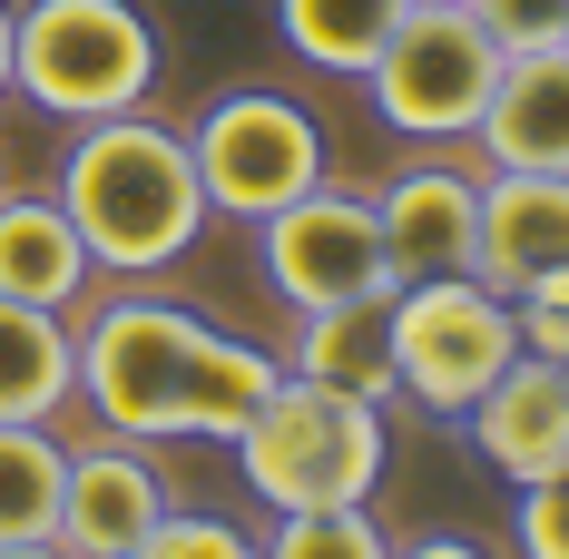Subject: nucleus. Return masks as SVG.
Here are the masks:
<instances>
[{
	"label": "nucleus",
	"instance_id": "obj_4",
	"mask_svg": "<svg viewBox=\"0 0 569 559\" xmlns=\"http://www.w3.org/2000/svg\"><path fill=\"white\" fill-rule=\"evenodd\" d=\"M158 20L138 0H20V40H10V99H30L59 128L148 109L158 89Z\"/></svg>",
	"mask_w": 569,
	"mask_h": 559
},
{
	"label": "nucleus",
	"instance_id": "obj_18",
	"mask_svg": "<svg viewBox=\"0 0 569 559\" xmlns=\"http://www.w3.org/2000/svg\"><path fill=\"white\" fill-rule=\"evenodd\" d=\"M59 481H69L59 422H0V540H50Z\"/></svg>",
	"mask_w": 569,
	"mask_h": 559
},
{
	"label": "nucleus",
	"instance_id": "obj_12",
	"mask_svg": "<svg viewBox=\"0 0 569 559\" xmlns=\"http://www.w3.org/2000/svg\"><path fill=\"white\" fill-rule=\"evenodd\" d=\"M471 148H481V168H511V177H569V50L501 59Z\"/></svg>",
	"mask_w": 569,
	"mask_h": 559
},
{
	"label": "nucleus",
	"instance_id": "obj_24",
	"mask_svg": "<svg viewBox=\"0 0 569 559\" xmlns=\"http://www.w3.org/2000/svg\"><path fill=\"white\" fill-rule=\"evenodd\" d=\"M393 559H491L481 540H461V530H432V540H402Z\"/></svg>",
	"mask_w": 569,
	"mask_h": 559
},
{
	"label": "nucleus",
	"instance_id": "obj_27",
	"mask_svg": "<svg viewBox=\"0 0 569 559\" xmlns=\"http://www.w3.org/2000/svg\"><path fill=\"white\" fill-rule=\"evenodd\" d=\"M560 50H569V40H560Z\"/></svg>",
	"mask_w": 569,
	"mask_h": 559
},
{
	"label": "nucleus",
	"instance_id": "obj_14",
	"mask_svg": "<svg viewBox=\"0 0 569 559\" xmlns=\"http://www.w3.org/2000/svg\"><path fill=\"white\" fill-rule=\"evenodd\" d=\"M284 373L325 392H353V402H393V295H353V305H315L295 315V353Z\"/></svg>",
	"mask_w": 569,
	"mask_h": 559
},
{
	"label": "nucleus",
	"instance_id": "obj_13",
	"mask_svg": "<svg viewBox=\"0 0 569 559\" xmlns=\"http://www.w3.org/2000/svg\"><path fill=\"white\" fill-rule=\"evenodd\" d=\"M569 266V177H481V236H471V276L520 295L530 276Z\"/></svg>",
	"mask_w": 569,
	"mask_h": 559
},
{
	"label": "nucleus",
	"instance_id": "obj_17",
	"mask_svg": "<svg viewBox=\"0 0 569 559\" xmlns=\"http://www.w3.org/2000/svg\"><path fill=\"white\" fill-rule=\"evenodd\" d=\"M402 0H276V40L305 69H335V79H363L373 50L393 40Z\"/></svg>",
	"mask_w": 569,
	"mask_h": 559
},
{
	"label": "nucleus",
	"instance_id": "obj_25",
	"mask_svg": "<svg viewBox=\"0 0 569 559\" xmlns=\"http://www.w3.org/2000/svg\"><path fill=\"white\" fill-rule=\"evenodd\" d=\"M10 40H20V0H0V99H10Z\"/></svg>",
	"mask_w": 569,
	"mask_h": 559
},
{
	"label": "nucleus",
	"instance_id": "obj_23",
	"mask_svg": "<svg viewBox=\"0 0 569 559\" xmlns=\"http://www.w3.org/2000/svg\"><path fill=\"white\" fill-rule=\"evenodd\" d=\"M511 540H520V559H569V471H550V481L520 491Z\"/></svg>",
	"mask_w": 569,
	"mask_h": 559
},
{
	"label": "nucleus",
	"instance_id": "obj_20",
	"mask_svg": "<svg viewBox=\"0 0 569 559\" xmlns=\"http://www.w3.org/2000/svg\"><path fill=\"white\" fill-rule=\"evenodd\" d=\"M118 559H266L236 520H217V510H168L138 550H118Z\"/></svg>",
	"mask_w": 569,
	"mask_h": 559
},
{
	"label": "nucleus",
	"instance_id": "obj_2",
	"mask_svg": "<svg viewBox=\"0 0 569 559\" xmlns=\"http://www.w3.org/2000/svg\"><path fill=\"white\" fill-rule=\"evenodd\" d=\"M59 207L79 226L89 266L99 276H168L177 256L207 236V187H197V158H187V128L148 109H118L89 118L59 158Z\"/></svg>",
	"mask_w": 569,
	"mask_h": 559
},
{
	"label": "nucleus",
	"instance_id": "obj_22",
	"mask_svg": "<svg viewBox=\"0 0 569 559\" xmlns=\"http://www.w3.org/2000/svg\"><path fill=\"white\" fill-rule=\"evenodd\" d=\"M511 325H520V353H550V363H569V266L560 276H530L511 295Z\"/></svg>",
	"mask_w": 569,
	"mask_h": 559
},
{
	"label": "nucleus",
	"instance_id": "obj_15",
	"mask_svg": "<svg viewBox=\"0 0 569 559\" xmlns=\"http://www.w3.org/2000/svg\"><path fill=\"white\" fill-rule=\"evenodd\" d=\"M89 246H79V226H69V207L59 197H10L0 187V295L10 305H79L89 295Z\"/></svg>",
	"mask_w": 569,
	"mask_h": 559
},
{
	"label": "nucleus",
	"instance_id": "obj_19",
	"mask_svg": "<svg viewBox=\"0 0 569 559\" xmlns=\"http://www.w3.org/2000/svg\"><path fill=\"white\" fill-rule=\"evenodd\" d=\"M256 550L266 559H393V540H383L373 501H353V510H276V530Z\"/></svg>",
	"mask_w": 569,
	"mask_h": 559
},
{
	"label": "nucleus",
	"instance_id": "obj_11",
	"mask_svg": "<svg viewBox=\"0 0 569 559\" xmlns=\"http://www.w3.org/2000/svg\"><path fill=\"white\" fill-rule=\"evenodd\" d=\"M373 217H383V256L393 285L412 276H471V236H481V177L471 168H402L393 187H373Z\"/></svg>",
	"mask_w": 569,
	"mask_h": 559
},
{
	"label": "nucleus",
	"instance_id": "obj_8",
	"mask_svg": "<svg viewBox=\"0 0 569 559\" xmlns=\"http://www.w3.org/2000/svg\"><path fill=\"white\" fill-rule=\"evenodd\" d=\"M256 266L276 285L295 315H315V305H353V295H393V256H383V217H373V197H353V187H305L295 207L256 226Z\"/></svg>",
	"mask_w": 569,
	"mask_h": 559
},
{
	"label": "nucleus",
	"instance_id": "obj_5",
	"mask_svg": "<svg viewBox=\"0 0 569 559\" xmlns=\"http://www.w3.org/2000/svg\"><path fill=\"white\" fill-rule=\"evenodd\" d=\"M491 79H501V40H491L461 0H402L393 40L363 69V99H373V118H383L393 138L442 148V138H471V128H481Z\"/></svg>",
	"mask_w": 569,
	"mask_h": 559
},
{
	"label": "nucleus",
	"instance_id": "obj_9",
	"mask_svg": "<svg viewBox=\"0 0 569 559\" xmlns=\"http://www.w3.org/2000/svg\"><path fill=\"white\" fill-rule=\"evenodd\" d=\"M168 471H158V442H128V432H99V442H69V481H59V550L69 559H118L138 550L158 520H168Z\"/></svg>",
	"mask_w": 569,
	"mask_h": 559
},
{
	"label": "nucleus",
	"instance_id": "obj_16",
	"mask_svg": "<svg viewBox=\"0 0 569 559\" xmlns=\"http://www.w3.org/2000/svg\"><path fill=\"white\" fill-rule=\"evenodd\" d=\"M79 402V335L59 305L0 295V422H59Z\"/></svg>",
	"mask_w": 569,
	"mask_h": 559
},
{
	"label": "nucleus",
	"instance_id": "obj_7",
	"mask_svg": "<svg viewBox=\"0 0 569 559\" xmlns=\"http://www.w3.org/2000/svg\"><path fill=\"white\" fill-rule=\"evenodd\" d=\"M187 158H197V187H207V217L266 226L305 187H325V128L284 89H227V99L197 109Z\"/></svg>",
	"mask_w": 569,
	"mask_h": 559
},
{
	"label": "nucleus",
	"instance_id": "obj_1",
	"mask_svg": "<svg viewBox=\"0 0 569 559\" xmlns=\"http://www.w3.org/2000/svg\"><path fill=\"white\" fill-rule=\"evenodd\" d=\"M284 383V353L197 325L168 295H109L79 325V402L128 442H236Z\"/></svg>",
	"mask_w": 569,
	"mask_h": 559
},
{
	"label": "nucleus",
	"instance_id": "obj_10",
	"mask_svg": "<svg viewBox=\"0 0 569 559\" xmlns=\"http://www.w3.org/2000/svg\"><path fill=\"white\" fill-rule=\"evenodd\" d=\"M452 432L481 451L511 491L569 471V363H550V353H511V363H501V383L481 392Z\"/></svg>",
	"mask_w": 569,
	"mask_h": 559
},
{
	"label": "nucleus",
	"instance_id": "obj_6",
	"mask_svg": "<svg viewBox=\"0 0 569 559\" xmlns=\"http://www.w3.org/2000/svg\"><path fill=\"white\" fill-rule=\"evenodd\" d=\"M511 353H520V325H511V295L501 285H481V276L393 285V383L432 422H461L481 392L501 383Z\"/></svg>",
	"mask_w": 569,
	"mask_h": 559
},
{
	"label": "nucleus",
	"instance_id": "obj_21",
	"mask_svg": "<svg viewBox=\"0 0 569 559\" xmlns=\"http://www.w3.org/2000/svg\"><path fill=\"white\" fill-rule=\"evenodd\" d=\"M491 40H501V59H520V50H560L569 40V0H461Z\"/></svg>",
	"mask_w": 569,
	"mask_h": 559
},
{
	"label": "nucleus",
	"instance_id": "obj_3",
	"mask_svg": "<svg viewBox=\"0 0 569 559\" xmlns=\"http://www.w3.org/2000/svg\"><path fill=\"white\" fill-rule=\"evenodd\" d=\"M227 451L266 510H353V501H373V481L393 461V432H383V402H353V392L284 373L246 412V432Z\"/></svg>",
	"mask_w": 569,
	"mask_h": 559
},
{
	"label": "nucleus",
	"instance_id": "obj_26",
	"mask_svg": "<svg viewBox=\"0 0 569 559\" xmlns=\"http://www.w3.org/2000/svg\"><path fill=\"white\" fill-rule=\"evenodd\" d=\"M0 559H69L59 540H0Z\"/></svg>",
	"mask_w": 569,
	"mask_h": 559
}]
</instances>
